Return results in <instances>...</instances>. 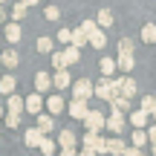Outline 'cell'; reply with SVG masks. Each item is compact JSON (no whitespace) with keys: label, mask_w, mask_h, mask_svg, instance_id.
I'll list each match as a JSON object with an SVG mask.
<instances>
[{"label":"cell","mask_w":156,"mask_h":156,"mask_svg":"<svg viewBox=\"0 0 156 156\" xmlns=\"http://www.w3.org/2000/svg\"><path fill=\"white\" fill-rule=\"evenodd\" d=\"M93 95H98V98H104V101L119 98V84H116V78H101V81L93 87Z\"/></svg>","instance_id":"1"},{"label":"cell","mask_w":156,"mask_h":156,"mask_svg":"<svg viewBox=\"0 0 156 156\" xmlns=\"http://www.w3.org/2000/svg\"><path fill=\"white\" fill-rule=\"evenodd\" d=\"M84 147L93 151V153H107V139L98 136V133H87L84 136Z\"/></svg>","instance_id":"2"},{"label":"cell","mask_w":156,"mask_h":156,"mask_svg":"<svg viewBox=\"0 0 156 156\" xmlns=\"http://www.w3.org/2000/svg\"><path fill=\"white\" fill-rule=\"evenodd\" d=\"M73 98L75 101H90V95H93V84L84 78V81H73Z\"/></svg>","instance_id":"3"},{"label":"cell","mask_w":156,"mask_h":156,"mask_svg":"<svg viewBox=\"0 0 156 156\" xmlns=\"http://www.w3.org/2000/svg\"><path fill=\"white\" fill-rule=\"evenodd\" d=\"M84 124H87V133H98V130H104V116H101L98 110H90L87 119H84Z\"/></svg>","instance_id":"4"},{"label":"cell","mask_w":156,"mask_h":156,"mask_svg":"<svg viewBox=\"0 0 156 156\" xmlns=\"http://www.w3.org/2000/svg\"><path fill=\"white\" fill-rule=\"evenodd\" d=\"M23 110H29L32 116H41L44 113V95H29V98H23Z\"/></svg>","instance_id":"5"},{"label":"cell","mask_w":156,"mask_h":156,"mask_svg":"<svg viewBox=\"0 0 156 156\" xmlns=\"http://www.w3.org/2000/svg\"><path fill=\"white\" fill-rule=\"evenodd\" d=\"M67 110H69V116H73V119H81V122H84V119H87V113H90V104H87V101H69V104H67Z\"/></svg>","instance_id":"6"},{"label":"cell","mask_w":156,"mask_h":156,"mask_svg":"<svg viewBox=\"0 0 156 156\" xmlns=\"http://www.w3.org/2000/svg\"><path fill=\"white\" fill-rule=\"evenodd\" d=\"M116 84H119V93H122V98H133L136 95V81L133 78H116Z\"/></svg>","instance_id":"7"},{"label":"cell","mask_w":156,"mask_h":156,"mask_svg":"<svg viewBox=\"0 0 156 156\" xmlns=\"http://www.w3.org/2000/svg\"><path fill=\"white\" fill-rule=\"evenodd\" d=\"M104 127L113 130V133H122V130H124V116H122V113H110V116L104 119Z\"/></svg>","instance_id":"8"},{"label":"cell","mask_w":156,"mask_h":156,"mask_svg":"<svg viewBox=\"0 0 156 156\" xmlns=\"http://www.w3.org/2000/svg\"><path fill=\"white\" fill-rule=\"evenodd\" d=\"M46 110H49V116H58V113L67 110V101H64L61 95H49V98H46Z\"/></svg>","instance_id":"9"},{"label":"cell","mask_w":156,"mask_h":156,"mask_svg":"<svg viewBox=\"0 0 156 156\" xmlns=\"http://www.w3.org/2000/svg\"><path fill=\"white\" fill-rule=\"evenodd\" d=\"M52 87H58V90H69V87H73V78H69L67 69H61V73L52 75Z\"/></svg>","instance_id":"10"},{"label":"cell","mask_w":156,"mask_h":156,"mask_svg":"<svg viewBox=\"0 0 156 156\" xmlns=\"http://www.w3.org/2000/svg\"><path fill=\"white\" fill-rule=\"evenodd\" d=\"M58 142H61V147H64V151H73L78 139H75V133H73V130H67V127H64L61 133H58Z\"/></svg>","instance_id":"11"},{"label":"cell","mask_w":156,"mask_h":156,"mask_svg":"<svg viewBox=\"0 0 156 156\" xmlns=\"http://www.w3.org/2000/svg\"><path fill=\"white\" fill-rule=\"evenodd\" d=\"M90 44V38H87V32H84L81 26L73 29V38H69V46H75V49H81V46H87Z\"/></svg>","instance_id":"12"},{"label":"cell","mask_w":156,"mask_h":156,"mask_svg":"<svg viewBox=\"0 0 156 156\" xmlns=\"http://www.w3.org/2000/svg\"><path fill=\"white\" fill-rule=\"evenodd\" d=\"M95 26H98L101 32H104V29H110V26H113V12H110V9H101L98 17H95Z\"/></svg>","instance_id":"13"},{"label":"cell","mask_w":156,"mask_h":156,"mask_svg":"<svg viewBox=\"0 0 156 156\" xmlns=\"http://www.w3.org/2000/svg\"><path fill=\"white\" fill-rule=\"evenodd\" d=\"M23 142H26L29 147H38L41 142H44V133H41L38 127H32V130H26V133H23Z\"/></svg>","instance_id":"14"},{"label":"cell","mask_w":156,"mask_h":156,"mask_svg":"<svg viewBox=\"0 0 156 156\" xmlns=\"http://www.w3.org/2000/svg\"><path fill=\"white\" fill-rule=\"evenodd\" d=\"M49 87H52V75H46V73H38V75H35V90H38V95L46 93Z\"/></svg>","instance_id":"15"},{"label":"cell","mask_w":156,"mask_h":156,"mask_svg":"<svg viewBox=\"0 0 156 156\" xmlns=\"http://www.w3.org/2000/svg\"><path fill=\"white\" fill-rule=\"evenodd\" d=\"M6 110L15 113V116H20V110H23V98H20L17 93H12V95H9V101H6Z\"/></svg>","instance_id":"16"},{"label":"cell","mask_w":156,"mask_h":156,"mask_svg":"<svg viewBox=\"0 0 156 156\" xmlns=\"http://www.w3.org/2000/svg\"><path fill=\"white\" fill-rule=\"evenodd\" d=\"M6 41H9V44H17V41H20V23H6Z\"/></svg>","instance_id":"17"},{"label":"cell","mask_w":156,"mask_h":156,"mask_svg":"<svg viewBox=\"0 0 156 156\" xmlns=\"http://www.w3.org/2000/svg\"><path fill=\"white\" fill-rule=\"evenodd\" d=\"M0 61H3V67L12 69V67H17V64H20V55H17L15 49H6L3 55H0Z\"/></svg>","instance_id":"18"},{"label":"cell","mask_w":156,"mask_h":156,"mask_svg":"<svg viewBox=\"0 0 156 156\" xmlns=\"http://www.w3.org/2000/svg\"><path fill=\"white\" fill-rule=\"evenodd\" d=\"M52 127H55V122H52V116H49V113H41V116H38V130H41V133H49V130Z\"/></svg>","instance_id":"19"},{"label":"cell","mask_w":156,"mask_h":156,"mask_svg":"<svg viewBox=\"0 0 156 156\" xmlns=\"http://www.w3.org/2000/svg\"><path fill=\"white\" fill-rule=\"evenodd\" d=\"M124 147H127V145H124L119 136H113V139L107 142V153H113V156H122V153H124Z\"/></svg>","instance_id":"20"},{"label":"cell","mask_w":156,"mask_h":156,"mask_svg":"<svg viewBox=\"0 0 156 156\" xmlns=\"http://www.w3.org/2000/svg\"><path fill=\"white\" fill-rule=\"evenodd\" d=\"M130 124H133L136 130H142V127L147 124V113H142V110H133V113H130Z\"/></svg>","instance_id":"21"},{"label":"cell","mask_w":156,"mask_h":156,"mask_svg":"<svg viewBox=\"0 0 156 156\" xmlns=\"http://www.w3.org/2000/svg\"><path fill=\"white\" fill-rule=\"evenodd\" d=\"M142 41L145 44H156V23H145L142 26Z\"/></svg>","instance_id":"22"},{"label":"cell","mask_w":156,"mask_h":156,"mask_svg":"<svg viewBox=\"0 0 156 156\" xmlns=\"http://www.w3.org/2000/svg\"><path fill=\"white\" fill-rule=\"evenodd\" d=\"M116 67H122L124 73H133V67H136V58H133V55H119Z\"/></svg>","instance_id":"23"},{"label":"cell","mask_w":156,"mask_h":156,"mask_svg":"<svg viewBox=\"0 0 156 156\" xmlns=\"http://www.w3.org/2000/svg\"><path fill=\"white\" fill-rule=\"evenodd\" d=\"M15 78H12V75H3V78H0V93H6V95H12V93H15Z\"/></svg>","instance_id":"24"},{"label":"cell","mask_w":156,"mask_h":156,"mask_svg":"<svg viewBox=\"0 0 156 156\" xmlns=\"http://www.w3.org/2000/svg\"><path fill=\"white\" fill-rule=\"evenodd\" d=\"M139 110H142V113H147V116H153V110H156V98H153V95H145Z\"/></svg>","instance_id":"25"},{"label":"cell","mask_w":156,"mask_h":156,"mask_svg":"<svg viewBox=\"0 0 156 156\" xmlns=\"http://www.w3.org/2000/svg\"><path fill=\"white\" fill-rule=\"evenodd\" d=\"M23 17H26V6H23V3H15V9H12V23H20Z\"/></svg>","instance_id":"26"},{"label":"cell","mask_w":156,"mask_h":156,"mask_svg":"<svg viewBox=\"0 0 156 156\" xmlns=\"http://www.w3.org/2000/svg\"><path fill=\"white\" fill-rule=\"evenodd\" d=\"M113 69H116V61H113V58H101V75L110 78V75H113Z\"/></svg>","instance_id":"27"},{"label":"cell","mask_w":156,"mask_h":156,"mask_svg":"<svg viewBox=\"0 0 156 156\" xmlns=\"http://www.w3.org/2000/svg\"><path fill=\"white\" fill-rule=\"evenodd\" d=\"M124 110H130V101L122 98V95H119V98H113V113H122V116H124Z\"/></svg>","instance_id":"28"},{"label":"cell","mask_w":156,"mask_h":156,"mask_svg":"<svg viewBox=\"0 0 156 156\" xmlns=\"http://www.w3.org/2000/svg\"><path fill=\"white\" fill-rule=\"evenodd\" d=\"M78 55H81V49H75V46H67V49H64V61H67V67L78 61Z\"/></svg>","instance_id":"29"},{"label":"cell","mask_w":156,"mask_h":156,"mask_svg":"<svg viewBox=\"0 0 156 156\" xmlns=\"http://www.w3.org/2000/svg\"><path fill=\"white\" fill-rule=\"evenodd\" d=\"M41 153H44V156H52V153H55V142H52V139H46V136H44V142H41Z\"/></svg>","instance_id":"30"},{"label":"cell","mask_w":156,"mask_h":156,"mask_svg":"<svg viewBox=\"0 0 156 156\" xmlns=\"http://www.w3.org/2000/svg\"><path fill=\"white\" fill-rule=\"evenodd\" d=\"M119 55H133V41H130V38L119 41Z\"/></svg>","instance_id":"31"},{"label":"cell","mask_w":156,"mask_h":156,"mask_svg":"<svg viewBox=\"0 0 156 156\" xmlns=\"http://www.w3.org/2000/svg\"><path fill=\"white\" fill-rule=\"evenodd\" d=\"M142 145H147V136H145V130H133V147L139 151Z\"/></svg>","instance_id":"32"},{"label":"cell","mask_w":156,"mask_h":156,"mask_svg":"<svg viewBox=\"0 0 156 156\" xmlns=\"http://www.w3.org/2000/svg\"><path fill=\"white\" fill-rule=\"evenodd\" d=\"M35 46H38V52H52V38H46V35H44V38H38V44H35Z\"/></svg>","instance_id":"33"},{"label":"cell","mask_w":156,"mask_h":156,"mask_svg":"<svg viewBox=\"0 0 156 156\" xmlns=\"http://www.w3.org/2000/svg\"><path fill=\"white\" fill-rule=\"evenodd\" d=\"M52 64H55V69L61 73V69H67V61H64V52H55L52 55Z\"/></svg>","instance_id":"34"},{"label":"cell","mask_w":156,"mask_h":156,"mask_svg":"<svg viewBox=\"0 0 156 156\" xmlns=\"http://www.w3.org/2000/svg\"><path fill=\"white\" fill-rule=\"evenodd\" d=\"M44 15H46V20H58V17H61V12H58V6H46Z\"/></svg>","instance_id":"35"},{"label":"cell","mask_w":156,"mask_h":156,"mask_svg":"<svg viewBox=\"0 0 156 156\" xmlns=\"http://www.w3.org/2000/svg\"><path fill=\"white\" fill-rule=\"evenodd\" d=\"M69 38H73V29H61V32H58V41H61L64 46H69Z\"/></svg>","instance_id":"36"},{"label":"cell","mask_w":156,"mask_h":156,"mask_svg":"<svg viewBox=\"0 0 156 156\" xmlns=\"http://www.w3.org/2000/svg\"><path fill=\"white\" fill-rule=\"evenodd\" d=\"M6 124H9V127L15 130L17 124H20V116H15V113H6Z\"/></svg>","instance_id":"37"},{"label":"cell","mask_w":156,"mask_h":156,"mask_svg":"<svg viewBox=\"0 0 156 156\" xmlns=\"http://www.w3.org/2000/svg\"><path fill=\"white\" fill-rule=\"evenodd\" d=\"M145 136H147V142H153V147H156V124H153V127H147V130H145Z\"/></svg>","instance_id":"38"},{"label":"cell","mask_w":156,"mask_h":156,"mask_svg":"<svg viewBox=\"0 0 156 156\" xmlns=\"http://www.w3.org/2000/svg\"><path fill=\"white\" fill-rule=\"evenodd\" d=\"M122 156H142V151H136V147H124Z\"/></svg>","instance_id":"39"},{"label":"cell","mask_w":156,"mask_h":156,"mask_svg":"<svg viewBox=\"0 0 156 156\" xmlns=\"http://www.w3.org/2000/svg\"><path fill=\"white\" fill-rule=\"evenodd\" d=\"M17 3H23V6H26V9H29V6H38L41 0H17Z\"/></svg>","instance_id":"40"},{"label":"cell","mask_w":156,"mask_h":156,"mask_svg":"<svg viewBox=\"0 0 156 156\" xmlns=\"http://www.w3.org/2000/svg\"><path fill=\"white\" fill-rule=\"evenodd\" d=\"M58 156H78V153H75V151H61Z\"/></svg>","instance_id":"41"},{"label":"cell","mask_w":156,"mask_h":156,"mask_svg":"<svg viewBox=\"0 0 156 156\" xmlns=\"http://www.w3.org/2000/svg\"><path fill=\"white\" fill-rule=\"evenodd\" d=\"M3 20H6V9L0 6V23H3Z\"/></svg>","instance_id":"42"},{"label":"cell","mask_w":156,"mask_h":156,"mask_svg":"<svg viewBox=\"0 0 156 156\" xmlns=\"http://www.w3.org/2000/svg\"><path fill=\"white\" fill-rule=\"evenodd\" d=\"M78 156H95V153L93 151H84V153H78Z\"/></svg>","instance_id":"43"},{"label":"cell","mask_w":156,"mask_h":156,"mask_svg":"<svg viewBox=\"0 0 156 156\" xmlns=\"http://www.w3.org/2000/svg\"><path fill=\"white\" fill-rule=\"evenodd\" d=\"M3 116H6V107H0V119H3Z\"/></svg>","instance_id":"44"},{"label":"cell","mask_w":156,"mask_h":156,"mask_svg":"<svg viewBox=\"0 0 156 156\" xmlns=\"http://www.w3.org/2000/svg\"><path fill=\"white\" fill-rule=\"evenodd\" d=\"M3 3H6V0H0V6H3Z\"/></svg>","instance_id":"45"},{"label":"cell","mask_w":156,"mask_h":156,"mask_svg":"<svg viewBox=\"0 0 156 156\" xmlns=\"http://www.w3.org/2000/svg\"><path fill=\"white\" fill-rule=\"evenodd\" d=\"M153 119H156V110H153Z\"/></svg>","instance_id":"46"},{"label":"cell","mask_w":156,"mask_h":156,"mask_svg":"<svg viewBox=\"0 0 156 156\" xmlns=\"http://www.w3.org/2000/svg\"><path fill=\"white\" fill-rule=\"evenodd\" d=\"M153 156H156V147H153Z\"/></svg>","instance_id":"47"},{"label":"cell","mask_w":156,"mask_h":156,"mask_svg":"<svg viewBox=\"0 0 156 156\" xmlns=\"http://www.w3.org/2000/svg\"><path fill=\"white\" fill-rule=\"evenodd\" d=\"M0 67H3V61H0Z\"/></svg>","instance_id":"48"},{"label":"cell","mask_w":156,"mask_h":156,"mask_svg":"<svg viewBox=\"0 0 156 156\" xmlns=\"http://www.w3.org/2000/svg\"><path fill=\"white\" fill-rule=\"evenodd\" d=\"M142 156H147V153H142Z\"/></svg>","instance_id":"49"}]
</instances>
